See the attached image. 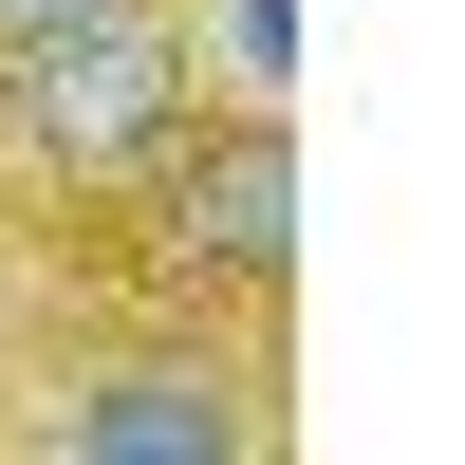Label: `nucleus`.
<instances>
[{
  "label": "nucleus",
  "mask_w": 465,
  "mask_h": 465,
  "mask_svg": "<svg viewBox=\"0 0 465 465\" xmlns=\"http://www.w3.org/2000/svg\"><path fill=\"white\" fill-rule=\"evenodd\" d=\"M186 112H205V74H186L168 0H149V19H94V37H56V56L0 74V131H19V168L56 186V205H131V186L186 149Z\"/></svg>",
  "instance_id": "1"
},
{
  "label": "nucleus",
  "mask_w": 465,
  "mask_h": 465,
  "mask_svg": "<svg viewBox=\"0 0 465 465\" xmlns=\"http://www.w3.org/2000/svg\"><path fill=\"white\" fill-rule=\"evenodd\" d=\"M149 242H168L186 298L280 317V280H298V131L280 112H186V149L149 168Z\"/></svg>",
  "instance_id": "2"
},
{
  "label": "nucleus",
  "mask_w": 465,
  "mask_h": 465,
  "mask_svg": "<svg viewBox=\"0 0 465 465\" xmlns=\"http://www.w3.org/2000/svg\"><path fill=\"white\" fill-rule=\"evenodd\" d=\"M56 447H112V465H261L280 410H261V372H223V354H112V372L56 391Z\"/></svg>",
  "instance_id": "3"
},
{
  "label": "nucleus",
  "mask_w": 465,
  "mask_h": 465,
  "mask_svg": "<svg viewBox=\"0 0 465 465\" xmlns=\"http://www.w3.org/2000/svg\"><path fill=\"white\" fill-rule=\"evenodd\" d=\"M94 19H149V0H0V74L56 56V37H94Z\"/></svg>",
  "instance_id": "4"
},
{
  "label": "nucleus",
  "mask_w": 465,
  "mask_h": 465,
  "mask_svg": "<svg viewBox=\"0 0 465 465\" xmlns=\"http://www.w3.org/2000/svg\"><path fill=\"white\" fill-rule=\"evenodd\" d=\"M223 37H242V74H298V0H223Z\"/></svg>",
  "instance_id": "5"
}]
</instances>
